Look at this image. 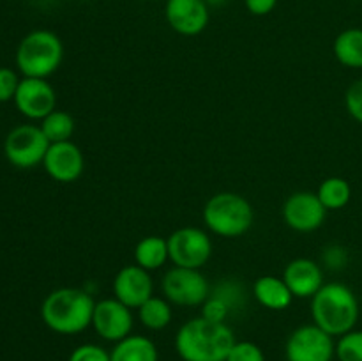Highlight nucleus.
<instances>
[{
    "label": "nucleus",
    "instance_id": "nucleus-1",
    "mask_svg": "<svg viewBox=\"0 0 362 361\" xmlns=\"http://www.w3.org/2000/svg\"><path fill=\"white\" fill-rule=\"evenodd\" d=\"M235 335L226 322L194 317L175 335V350L182 361H226Z\"/></svg>",
    "mask_w": 362,
    "mask_h": 361
},
{
    "label": "nucleus",
    "instance_id": "nucleus-2",
    "mask_svg": "<svg viewBox=\"0 0 362 361\" xmlns=\"http://www.w3.org/2000/svg\"><path fill=\"white\" fill-rule=\"evenodd\" d=\"M95 301L87 290L60 287L52 290L41 304V319L46 328L59 335H78L92 326Z\"/></svg>",
    "mask_w": 362,
    "mask_h": 361
},
{
    "label": "nucleus",
    "instance_id": "nucleus-3",
    "mask_svg": "<svg viewBox=\"0 0 362 361\" xmlns=\"http://www.w3.org/2000/svg\"><path fill=\"white\" fill-rule=\"evenodd\" d=\"M359 314V299L356 292L345 283H324V287L311 297L313 324H317L331 336L339 338L356 329Z\"/></svg>",
    "mask_w": 362,
    "mask_h": 361
},
{
    "label": "nucleus",
    "instance_id": "nucleus-4",
    "mask_svg": "<svg viewBox=\"0 0 362 361\" xmlns=\"http://www.w3.org/2000/svg\"><path fill=\"white\" fill-rule=\"evenodd\" d=\"M205 227L212 234L226 239L244 236L255 223L253 205L243 195L221 191L212 195L202 212Z\"/></svg>",
    "mask_w": 362,
    "mask_h": 361
},
{
    "label": "nucleus",
    "instance_id": "nucleus-5",
    "mask_svg": "<svg viewBox=\"0 0 362 361\" xmlns=\"http://www.w3.org/2000/svg\"><path fill=\"white\" fill-rule=\"evenodd\" d=\"M64 45L52 30H32L20 41L16 50V67L23 78H48L60 67Z\"/></svg>",
    "mask_w": 362,
    "mask_h": 361
},
{
    "label": "nucleus",
    "instance_id": "nucleus-6",
    "mask_svg": "<svg viewBox=\"0 0 362 361\" xmlns=\"http://www.w3.org/2000/svg\"><path fill=\"white\" fill-rule=\"evenodd\" d=\"M211 289V283L200 269L173 265L161 278L163 297L177 306H202Z\"/></svg>",
    "mask_w": 362,
    "mask_h": 361
},
{
    "label": "nucleus",
    "instance_id": "nucleus-7",
    "mask_svg": "<svg viewBox=\"0 0 362 361\" xmlns=\"http://www.w3.org/2000/svg\"><path fill=\"white\" fill-rule=\"evenodd\" d=\"M49 142L41 126L21 124L9 131L4 142V154L16 168H34L42 163L48 152Z\"/></svg>",
    "mask_w": 362,
    "mask_h": 361
},
{
    "label": "nucleus",
    "instance_id": "nucleus-8",
    "mask_svg": "<svg viewBox=\"0 0 362 361\" xmlns=\"http://www.w3.org/2000/svg\"><path fill=\"white\" fill-rule=\"evenodd\" d=\"M166 241L170 260L177 268L202 269L212 257L211 236L198 227H180Z\"/></svg>",
    "mask_w": 362,
    "mask_h": 361
},
{
    "label": "nucleus",
    "instance_id": "nucleus-9",
    "mask_svg": "<svg viewBox=\"0 0 362 361\" xmlns=\"http://www.w3.org/2000/svg\"><path fill=\"white\" fill-rule=\"evenodd\" d=\"M285 356L286 361H332L336 356L334 336L317 324L299 326L286 340Z\"/></svg>",
    "mask_w": 362,
    "mask_h": 361
},
{
    "label": "nucleus",
    "instance_id": "nucleus-10",
    "mask_svg": "<svg viewBox=\"0 0 362 361\" xmlns=\"http://www.w3.org/2000/svg\"><path fill=\"white\" fill-rule=\"evenodd\" d=\"M134 317L129 306L117 297H106L95 303L92 314V328L106 342H120L133 331Z\"/></svg>",
    "mask_w": 362,
    "mask_h": 361
},
{
    "label": "nucleus",
    "instance_id": "nucleus-11",
    "mask_svg": "<svg viewBox=\"0 0 362 361\" xmlns=\"http://www.w3.org/2000/svg\"><path fill=\"white\" fill-rule=\"evenodd\" d=\"M283 219L296 232H315L320 229L327 216V209L313 191H296L283 204Z\"/></svg>",
    "mask_w": 362,
    "mask_h": 361
},
{
    "label": "nucleus",
    "instance_id": "nucleus-12",
    "mask_svg": "<svg viewBox=\"0 0 362 361\" xmlns=\"http://www.w3.org/2000/svg\"><path fill=\"white\" fill-rule=\"evenodd\" d=\"M14 105L27 119L42 120L57 110V92L45 78H21Z\"/></svg>",
    "mask_w": 362,
    "mask_h": 361
},
{
    "label": "nucleus",
    "instance_id": "nucleus-13",
    "mask_svg": "<svg viewBox=\"0 0 362 361\" xmlns=\"http://www.w3.org/2000/svg\"><path fill=\"white\" fill-rule=\"evenodd\" d=\"M46 173L57 183H74L85 170V158L81 149L71 140L49 144L48 152L42 159Z\"/></svg>",
    "mask_w": 362,
    "mask_h": 361
},
{
    "label": "nucleus",
    "instance_id": "nucleus-14",
    "mask_svg": "<svg viewBox=\"0 0 362 361\" xmlns=\"http://www.w3.org/2000/svg\"><path fill=\"white\" fill-rule=\"evenodd\" d=\"M154 296V280L147 269L138 264L124 265L113 278V297L126 306L140 308L148 297Z\"/></svg>",
    "mask_w": 362,
    "mask_h": 361
},
{
    "label": "nucleus",
    "instance_id": "nucleus-15",
    "mask_svg": "<svg viewBox=\"0 0 362 361\" xmlns=\"http://www.w3.org/2000/svg\"><path fill=\"white\" fill-rule=\"evenodd\" d=\"M165 16L170 27L180 35H198L207 28L211 11L205 0H168Z\"/></svg>",
    "mask_w": 362,
    "mask_h": 361
},
{
    "label": "nucleus",
    "instance_id": "nucleus-16",
    "mask_svg": "<svg viewBox=\"0 0 362 361\" xmlns=\"http://www.w3.org/2000/svg\"><path fill=\"white\" fill-rule=\"evenodd\" d=\"M283 280L292 290L293 297L311 299L324 287V268L311 258H293L286 264L285 271H283Z\"/></svg>",
    "mask_w": 362,
    "mask_h": 361
},
{
    "label": "nucleus",
    "instance_id": "nucleus-17",
    "mask_svg": "<svg viewBox=\"0 0 362 361\" xmlns=\"http://www.w3.org/2000/svg\"><path fill=\"white\" fill-rule=\"evenodd\" d=\"M253 297L260 306L272 311H281L292 304L293 294L283 276L264 275L255 280Z\"/></svg>",
    "mask_w": 362,
    "mask_h": 361
},
{
    "label": "nucleus",
    "instance_id": "nucleus-18",
    "mask_svg": "<svg viewBox=\"0 0 362 361\" xmlns=\"http://www.w3.org/2000/svg\"><path fill=\"white\" fill-rule=\"evenodd\" d=\"M112 361H159L156 343L144 335H129L113 345Z\"/></svg>",
    "mask_w": 362,
    "mask_h": 361
},
{
    "label": "nucleus",
    "instance_id": "nucleus-19",
    "mask_svg": "<svg viewBox=\"0 0 362 361\" xmlns=\"http://www.w3.org/2000/svg\"><path fill=\"white\" fill-rule=\"evenodd\" d=\"M170 260L168 241L161 236H147L134 246V264L151 271H158Z\"/></svg>",
    "mask_w": 362,
    "mask_h": 361
},
{
    "label": "nucleus",
    "instance_id": "nucleus-20",
    "mask_svg": "<svg viewBox=\"0 0 362 361\" xmlns=\"http://www.w3.org/2000/svg\"><path fill=\"white\" fill-rule=\"evenodd\" d=\"M336 60L350 69H362V28H346L339 32L332 45Z\"/></svg>",
    "mask_w": 362,
    "mask_h": 361
},
{
    "label": "nucleus",
    "instance_id": "nucleus-21",
    "mask_svg": "<svg viewBox=\"0 0 362 361\" xmlns=\"http://www.w3.org/2000/svg\"><path fill=\"white\" fill-rule=\"evenodd\" d=\"M172 317V303L166 297L152 296L138 308V319H140L141 326L151 331H161V329L168 328Z\"/></svg>",
    "mask_w": 362,
    "mask_h": 361
},
{
    "label": "nucleus",
    "instance_id": "nucleus-22",
    "mask_svg": "<svg viewBox=\"0 0 362 361\" xmlns=\"http://www.w3.org/2000/svg\"><path fill=\"white\" fill-rule=\"evenodd\" d=\"M317 195L327 211H339L352 200V186L343 177H327L320 183Z\"/></svg>",
    "mask_w": 362,
    "mask_h": 361
},
{
    "label": "nucleus",
    "instance_id": "nucleus-23",
    "mask_svg": "<svg viewBox=\"0 0 362 361\" xmlns=\"http://www.w3.org/2000/svg\"><path fill=\"white\" fill-rule=\"evenodd\" d=\"M39 126H41L42 133L48 138L49 144L71 140L74 133V119L64 110H53L49 115H46L41 120Z\"/></svg>",
    "mask_w": 362,
    "mask_h": 361
},
{
    "label": "nucleus",
    "instance_id": "nucleus-24",
    "mask_svg": "<svg viewBox=\"0 0 362 361\" xmlns=\"http://www.w3.org/2000/svg\"><path fill=\"white\" fill-rule=\"evenodd\" d=\"M211 292L225 301L232 314L244 308V304H246V290H244L243 283L235 282V280H221L218 285L212 287Z\"/></svg>",
    "mask_w": 362,
    "mask_h": 361
},
{
    "label": "nucleus",
    "instance_id": "nucleus-25",
    "mask_svg": "<svg viewBox=\"0 0 362 361\" xmlns=\"http://www.w3.org/2000/svg\"><path fill=\"white\" fill-rule=\"evenodd\" d=\"M336 357L339 361H362V329H352L339 336L336 343Z\"/></svg>",
    "mask_w": 362,
    "mask_h": 361
},
{
    "label": "nucleus",
    "instance_id": "nucleus-26",
    "mask_svg": "<svg viewBox=\"0 0 362 361\" xmlns=\"http://www.w3.org/2000/svg\"><path fill=\"white\" fill-rule=\"evenodd\" d=\"M226 361H265V354L260 345L250 340H235L230 349Z\"/></svg>",
    "mask_w": 362,
    "mask_h": 361
},
{
    "label": "nucleus",
    "instance_id": "nucleus-27",
    "mask_svg": "<svg viewBox=\"0 0 362 361\" xmlns=\"http://www.w3.org/2000/svg\"><path fill=\"white\" fill-rule=\"evenodd\" d=\"M67 361H112L108 350L98 343H81L74 347Z\"/></svg>",
    "mask_w": 362,
    "mask_h": 361
},
{
    "label": "nucleus",
    "instance_id": "nucleus-28",
    "mask_svg": "<svg viewBox=\"0 0 362 361\" xmlns=\"http://www.w3.org/2000/svg\"><path fill=\"white\" fill-rule=\"evenodd\" d=\"M21 78L11 67H0V103L14 101Z\"/></svg>",
    "mask_w": 362,
    "mask_h": 361
},
{
    "label": "nucleus",
    "instance_id": "nucleus-29",
    "mask_svg": "<svg viewBox=\"0 0 362 361\" xmlns=\"http://www.w3.org/2000/svg\"><path fill=\"white\" fill-rule=\"evenodd\" d=\"M345 108L354 120L362 124V78L354 81L345 94Z\"/></svg>",
    "mask_w": 362,
    "mask_h": 361
},
{
    "label": "nucleus",
    "instance_id": "nucleus-30",
    "mask_svg": "<svg viewBox=\"0 0 362 361\" xmlns=\"http://www.w3.org/2000/svg\"><path fill=\"white\" fill-rule=\"evenodd\" d=\"M346 262H349V253L339 244H331L322 253V264H324V268L332 269V271L343 269L346 265Z\"/></svg>",
    "mask_w": 362,
    "mask_h": 361
},
{
    "label": "nucleus",
    "instance_id": "nucleus-31",
    "mask_svg": "<svg viewBox=\"0 0 362 361\" xmlns=\"http://www.w3.org/2000/svg\"><path fill=\"white\" fill-rule=\"evenodd\" d=\"M244 6L255 16H265L278 6V0H244Z\"/></svg>",
    "mask_w": 362,
    "mask_h": 361
},
{
    "label": "nucleus",
    "instance_id": "nucleus-32",
    "mask_svg": "<svg viewBox=\"0 0 362 361\" xmlns=\"http://www.w3.org/2000/svg\"><path fill=\"white\" fill-rule=\"evenodd\" d=\"M205 2H207L209 6H221V4H225L226 0H205Z\"/></svg>",
    "mask_w": 362,
    "mask_h": 361
}]
</instances>
